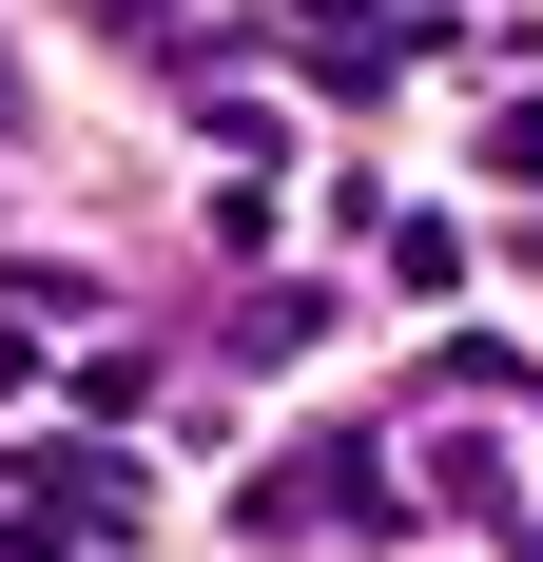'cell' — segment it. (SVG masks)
I'll return each instance as SVG.
<instances>
[{
	"instance_id": "obj_1",
	"label": "cell",
	"mask_w": 543,
	"mask_h": 562,
	"mask_svg": "<svg viewBox=\"0 0 543 562\" xmlns=\"http://www.w3.org/2000/svg\"><path fill=\"white\" fill-rule=\"evenodd\" d=\"M58 524H136V465H78V447H20V543Z\"/></svg>"
},
{
	"instance_id": "obj_2",
	"label": "cell",
	"mask_w": 543,
	"mask_h": 562,
	"mask_svg": "<svg viewBox=\"0 0 543 562\" xmlns=\"http://www.w3.org/2000/svg\"><path fill=\"white\" fill-rule=\"evenodd\" d=\"M350 505H388L369 447H311V465H272V485H253V524H350Z\"/></svg>"
}]
</instances>
